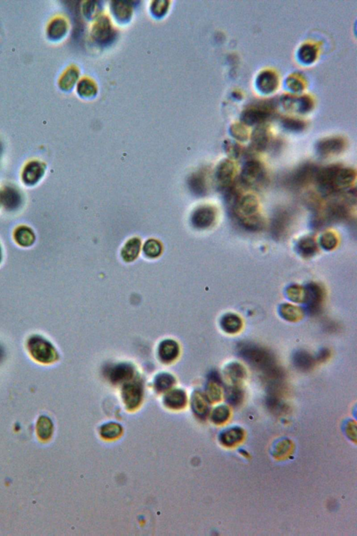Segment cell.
<instances>
[{"label": "cell", "instance_id": "cell-1", "mask_svg": "<svg viewBox=\"0 0 357 536\" xmlns=\"http://www.w3.org/2000/svg\"><path fill=\"white\" fill-rule=\"evenodd\" d=\"M239 355L253 368L267 372L277 365L272 353L262 346L252 343H241L238 346Z\"/></svg>", "mask_w": 357, "mask_h": 536}, {"label": "cell", "instance_id": "cell-2", "mask_svg": "<svg viewBox=\"0 0 357 536\" xmlns=\"http://www.w3.org/2000/svg\"><path fill=\"white\" fill-rule=\"evenodd\" d=\"M276 105V101L274 99L253 103L243 111L241 121L243 124L248 126L265 124L273 117Z\"/></svg>", "mask_w": 357, "mask_h": 536}, {"label": "cell", "instance_id": "cell-3", "mask_svg": "<svg viewBox=\"0 0 357 536\" xmlns=\"http://www.w3.org/2000/svg\"><path fill=\"white\" fill-rule=\"evenodd\" d=\"M267 179V171L262 163L256 159L246 162L240 175V181L243 186L259 189L265 185Z\"/></svg>", "mask_w": 357, "mask_h": 536}, {"label": "cell", "instance_id": "cell-4", "mask_svg": "<svg viewBox=\"0 0 357 536\" xmlns=\"http://www.w3.org/2000/svg\"><path fill=\"white\" fill-rule=\"evenodd\" d=\"M27 348L33 359L41 363H52L58 359V353L54 346L42 336H31L27 342Z\"/></svg>", "mask_w": 357, "mask_h": 536}, {"label": "cell", "instance_id": "cell-5", "mask_svg": "<svg viewBox=\"0 0 357 536\" xmlns=\"http://www.w3.org/2000/svg\"><path fill=\"white\" fill-rule=\"evenodd\" d=\"M320 167L311 162H306L298 166L287 177V184L290 187L299 189L315 181Z\"/></svg>", "mask_w": 357, "mask_h": 536}, {"label": "cell", "instance_id": "cell-6", "mask_svg": "<svg viewBox=\"0 0 357 536\" xmlns=\"http://www.w3.org/2000/svg\"><path fill=\"white\" fill-rule=\"evenodd\" d=\"M294 224V215L291 211L280 207L274 213L271 222V234L276 240L286 239Z\"/></svg>", "mask_w": 357, "mask_h": 536}, {"label": "cell", "instance_id": "cell-7", "mask_svg": "<svg viewBox=\"0 0 357 536\" xmlns=\"http://www.w3.org/2000/svg\"><path fill=\"white\" fill-rule=\"evenodd\" d=\"M306 306L308 314H319L323 309L325 291L323 285L315 282L308 283L305 287Z\"/></svg>", "mask_w": 357, "mask_h": 536}, {"label": "cell", "instance_id": "cell-8", "mask_svg": "<svg viewBox=\"0 0 357 536\" xmlns=\"http://www.w3.org/2000/svg\"><path fill=\"white\" fill-rule=\"evenodd\" d=\"M341 166L342 165L341 164H336L320 168L317 175H316L315 183L317 186L318 189L324 194H335V177Z\"/></svg>", "mask_w": 357, "mask_h": 536}, {"label": "cell", "instance_id": "cell-9", "mask_svg": "<svg viewBox=\"0 0 357 536\" xmlns=\"http://www.w3.org/2000/svg\"><path fill=\"white\" fill-rule=\"evenodd\" d=\"M346 147V140L343 137H328L318 141L316 145V151L321 157H332L344 152Z\"/></svg>", "mask_w": 357, "mask_h": 536}, {"label": "cell", "instance_id": "cell-10", "mask_svg": "<svg viewBox=\"0 0 357 536\" xmlns=\"http://www.w3.org/2000/svg\"><path fill=\"white\" fill-rule=\"evenodd\" d=\"M217 217V211L212 205H205L198 207L191 215V224L198 230H205L214 224Z\"/></svg>", "mask_w": 357, "mask_h": 536}, {"label": "cell", "instance_id": "cell-11", "mask_svg": "<svg viewBox=\"0 0 357 536\" xmlns=\"http://www.w3.org/2000/svg\"><path fill=\"white\" fill-rule=\"evenodd\" d=\"M236 167L232 160H223L218 164L215 171V181L218 189L226 191L234 184Z\"/></svg>", "mask_w": 357, "mask_h": 536}, {"label": "cell", "instance_id": "cell-12", "mask_svg": "<svg viewBox=\"0 0 357 536\" xmlns=\"http://www.w3.org/2000/svg\"><path fill=\"white\" fill-rule=\"evenodd\" d=\"M259 211V201L257 198L252 193L241 194L235 210L231 213L237 220L241 217L251 216L257 214Z\"/></svg>", "mask_w": 357, "mask_h": 536}, {"label": "cell", "instance_id": "cell-13", "mask_svg": "<svg viewBox=\"0 0 357 536\" xmlns=\"http://www.w3.org/2000/svg\"><path fill=\"white\" fill-rule=\"evenodd\" d=\"M356 178V170L350 167L341 166L335 175L334 181L335 194L341 191L347 190L352 187Z\"/></svg>", "mask_w": 357, "mask_h": 536}, {"label": "cell", "instance_id": "cell-14", "mask_svg": "<svg viewBox=\"0 0 357 536\" xmlns=\"http://www.w3.org/2000/svg\"><path fill=\"white\" fill-rule=\"evenodd\" d=\"M188 185L196 196H205L208 191V173L202 169L195 172L189 177Z\"/></svg>", "mask_w": 357, "mask_h": 536}, {"label": "cell", "instance_id": "cell-15", "mask_svg": "<svg viewBox=\"0 0 357 536\" xmlns=\"http://www.w3.org/2000/svg\"><path fill=\"white\" fill-rule=\"evenodd\" d=\"M270 140L268 128L265 124L258 125L253 130L251 136V148L253 152L265 151Z\"/></svg>", "mask_w": 357, "mask_h": 536}, {"label": "cell", "instance_id": "cell-16", "mask_svg": "<svg viewBox=\"0 0 357 536\" xmlns=\"http://www.w3.org/2000/svg\"><path fill=\"white\" fill-rule=\"evenodd\" d=\"M256 85L259 92L265 95L274 93L278 86V78L274 72L265 70L257 76Z\"/></svg>", "mask_w": 357, "mask_h": 536}, {"label": "cell", "instance_id": "cell-17", "mask_svg": "<svg viewBox=\"0 0 357 536\" xmlns=\"http://www.w3.org/2000/svg\"><path fill=\"white\" fill-rule=\"evenodd\" d=\"M122 394L126 406L130 409L136 408L139 405L142 399L141 385L137 382L128 383L123 388Z\"/></svg>", "mask_w": 357, "mask_h": 536}, {"label": "cell", "instance_id": "cell-18", "mask_svg": "<svg viewBox=\"0 0 357 536\" xmlns=\"http://www.w3.org/2000/svg\"><path fill=\"white\" fill-rule=\"evenodd\" d=\"M297 253L304 259L313 257L319 251L318 244L315 237L305 236L298 240L296 244Z\"/></svg>", "mask_w": 357, "mask_h": 536}, {"label": "cell", "instance_id": "cell-19", "mask_svg": "<svg viewBox=\"0 0 357 536\" xmlns=\"http://www.w3.org/2000/svg\"><path fill=\"white\" fill-rule=\"evenodd\" d=\"M206 398L210 402H218L221 400V379L216 372L211 373L210 380L206 385Z\"/></svg>", "mask_w": 357, "mask_h": 536}, {"label": "cell", "instance_id": "cell-20", "mask_svg": "<svg viewBox=\"0 0 357 536\" xmlns=\"http://www.w3.org/2000/svg\"><path fill=\"white\" fill-rule=\"evenodd\" d=\"M239 225L245 230L250 232H259L264 229L265 220L259 213L251 216L241 217L238 219Z\"/></svg>", "mask_w": 357, "mask_h": 536}, {"label": "cell", "instance_id": "cell-21", "mask_svg": "<svg viewBox=\"0 0 357 536\" xmlns=\"http://www.w3.org/2000/svg\"><path fill=\"white\" fill-rule=\"evenodd\" d=\"M293 363L296 369L302 371L311 370L315 367V358L306 351H296L293 356Z\"/></svg>", "mask_w": 357, "mask_h": 536}, {"label": "cell", "instance_id": "cell-22", "mask_svg": "<svg viewBox=\"0 0 357 536\" xmlns=\"http://www.w3.org/2000/svg\"><path fill=\"white\" fill-rule=\"evenodd\" d=\"M220 326L224 331L228 334H233L237 333L241 330L243 323L241 318L237 314L228 313L224 315L222 318Z\"/></svg>", "mask_w": 357, "mask_h": 536}, {"label": "cell", "instance_id": "cell-23", "mask_svg": "<svg viewBox=\"0 0 357 536\" xmlns=\"http://www.w3.org/2000/svg\"><path fill=\"white\" fill-rule=\"evenodd\" d=\"M226 379L233 385H239L246 378L247 371L243 365L238 363H232L228 365L225 369Z\"/></svg>", "mask_w": 357, "mask_h": 536}, {"label": "cell", "instance_id": "cell-24", "mask_svg": "<svg viewBox=\"0 0 357 536\" xmlns=\"http://www.w3.org/2000/svg\"><path fill=\"white\" fill-rule=\"evenodd\" d=\"M245 432L240 427H233L226 430L220 435V443L227 447H233L243 439Z\"/></svg>", "mask_w": 357, "mask_h": 536}, {"label": "cell", "instance_id": "cell-25", "mask_svg": "<svg viewBox=\"0 0 357 536\" xmlns=\"http://www.w3.org/2000/svg\"><path fill=\"white\" fill-rule=\"evenodd\" d=\"M133 373L134 371L131 366L127 364H121L110 369L109 379L113 383H119L131 378Z\"/></svg>", "mask_w": 357, "mask_h": 536}, {"label": "cell", "instance_id": "cell-26", "mask_svg": "<svg viewBox=\"0 0 357 536\" xmlns=\"http://www.w3.org/2000/svg\"><path fill=\"white\" fill-rule=\"evenodd\" d=\"M179 346L173 340H165L159 347V355L162 361L168 363L173 361L178 355Z\"/></svg>", "mask_w": 357, "mask_h": 536}, {"label": "cell", "instance_id": "cell-27", "mask_svg": "<svg viewBox=\"0 0 357 536\" xmlns=\"http://www.w3.org/2000/svg\"><path fill=\"white\" fill-rule=\"evenodd\" d=\"M141 247V241L139 238H134L128 240L122 250V256L125 261H134L138 257Z\"/></svg>", "mask_w": 357, "mask_h": 536}, {"label": "cell", "instance_id": "cell-28", "mask_svg": "<svg viewBox=\"0 0 357 536\" xmlns=\"http://www.w3.org/2000/svg\"><path fill=\"white\" fill-rule=\"evenodd\" d=\"M192 408L195 414L201 418H205L209 412V400L200 392H194L192 397Z\"/></svg>", "mask_w": 357, "mask_h": 536}, {"label": "cell", "instance_id": "cell-29", "mask_svg": "<svg viewBox=\"0 0 357 536\" xmlns=\"http://www.w3.org/2000/svg\"><path fill=\"white\" fill-rule=\"evenodd\" d=\"M280 316L288 321L296 322L303 318L304 312L298 307L290 304H284L279 308Z\"/></svg>", "mask_w": 357, "mask_h": 536}, {"label": "cell", "instance_id": "cell-30", "mask_svg": "<svg viewBox=\"0 0 357 536\" xmlns=\"http://www.w3.org/2000/svg\"><path fill=\"white\" fill-rule=\"evenodd\" d=\"M53 432V424L51 420L46 416H42L39 418L36 424L37 435L42 441H47L51 437Z\"/></svg>", "mask_w": 357, "mask_h": 536}, {"label": "cell", "instance_id": "cell-31", "mask_svg": "<svg viewBox=\"0 0 357 536\" xmlns=\"http://www.w3.org/2000/svg\"><path fill=\"white\" fill-rule=\"evenodd\" d=\"M186 396L184 391L175 390L170 392L165 396V403L171 408H181L185 406Z\"/></svg>", "mask_w": 357, "mask_h": 536}, {"label": "cell", "instance_id": "cell-32", "mask_svg": "<svg viewBox=\"0 0 357 536\" xmlns=\"http://www.w3.org/2000/svg\"><path fill=\"white\" fill-rule=\"evenodd\" d=\"M317 49L314 45H302L298 51V60L305 64L313 63L317 58Z\"/></svg>", "mask_w": 357, "mask_h": 536}, {"label": "cell", "instance_id": "cell-33", "mask_svg": "<svg viewBox=\"0 0 357 536\" xmlns=\"http://www.w3.org/2000/svg\"><path fill=\"white\" fill-rule=\"evenodd\" d=\"M226 396L228 404L237 406L243 402L245 394L239 385H232L226 388Z\"/></svg>", "mask_w": 357, "mask_h": 536}, {"label": "cell", "instance_id": "cell-34", "mask_svg": "<svg viewBox=\"0 0 357 536\" xmlns=\"http://www.w3.org/2000/svg\"><path fill=\"white\" fill-rule=\"evenodd\" d=\"M339 237L332 230H327L320 238V245L326 251H332L339 244Z\"/></svg>", "mask_w": 357, "mask_h": 536}, {"label": "cell", "instance_id": "cell-35", "mask_svg": "<svg viewBox=\"0 0 357 536\" xmlns=\"http://www.w3.org/2000/svg\"><path fill=\"white\" fill-rule=\"evenodd\" d=\"M287 297L294 302H304L306 300L305 287L297 284L290 285L286 289Z\"/></svg>", "mask_w": 357, "mask_h": 536}, {"label": "cell", "instance_id": "cell-36", "mask_svg": "<svg viewBox=\"0 0 357 536\" xmlns=\"http://www.w3.org/2000/svg\"><path fill=\"white\" fill-rule=\"evenodd\" d=\"M282 125L285 130L292 132H301L305 130L306 124L304 121L294 117H284Z\"/></svg>", "mask_w": 357, "mask_h": 536}, {"label": "cell", "instance_id": "cell-37", "mask_svg": "<svg viewBox=\"0 0 357 536\" xmlns=\"http://www.w3.org/2000/svg\"><path fill=\"white\" fill-rule=\"evenodd\" d=\"M223 149L230 159H237L243 152L242 147L233 140H226L223 144Z\"/></svg>", "mask_w": 357, "mask_h": 536}, {"label": "cell", "instance_id": "cell-38", "mask_svg": "<svg viewBox=\"0 0 357 536\" xmlns=\"http://www.w3.org/2000/svg\"><path fill=\"white\" fill-rule=\"evenodd\" d=\"M143 252L149 258H157L162 252L161 242L157 240H148L144 244Z\"/></svg>", "mask_w": 357, "mask_h": 536}, {"label": "cell", "instance_id": "cell-39", "mask_svg": "<svg viewBox=\"0 0 357 536\" xmlns=\"http://www.w3.org/2000/svg\"><path fill=\"white\" fill-rule=\"evenodd\" d=\"M122 432V426L119 424L113 423V422L105 424L101 429V435L105 439H115V438L118 437Z\"/></svg>", "mask_w": 357, "mask_h": 536}, {"label": "cell", "instance_id": "cell-40", "mask_svg": "<svg viewBox=\"0 0 357 536\" xmlns=\"http://www.w3.org/2000/svg\"><path fill=\"white\" fill-rule=\"evenodd\" d=\"M230 134L234 138L239 141H247L249 139V132L245 124L241 123H235L230 127Z\"/></svg>", "mask_w": 357, "mask_h": 536}, {"label": "cell", "instance_id": "cell-41", "mask_svg": "<svg viewBox=\"0 0 357 536\" xmlns=\"http://www.w3.org/2000/svg\"><path fill=\"white\" fill-rule=\"evenodd\" d=\"M230 417V409L226 406L216 407L212 414V420L214 423L220 424L227 421Z\"/></svg>", "mask_w": 357, "mask_h": 536}, {"label": "cell", "instance_id": "cell-42", "mask_svg": "<svg viewBox=\"0 0 357 536\" xmlns=\"http://www.w3.org/2000/svg\"><path fill=\"white\" fill-rule=\"evenodd\" d=\"M174 382H175V379L171 375L163 373V374L159 375L156 379V388L159 391L166 390L173 386Z\"/></svg>", "mask_w": 357, "mask_h": 536}, {"label": "cell", "instance_id": "cell-43", "mask_svg": "<svg viewBox=\"0 0 357 536\" xmlns=\"http://www.w3.org/2000/svg\"><path fill=\"white\" fill-rule=\"evenodd\" d=\"M313 101L309 96L304 95L298 97L297 111L302 114L309 113L313 109Z\"/></svg>", "mask_w": 357, "mask_h": 536}, {"label": "cell", "instance_id": "cell-44", "mask_svg": "<svg viewBox=\"0 0 357 536\" xmlns=\"http://www.w3.org/2000/svg\"><path fill=\"white\" fill-rule=\"evenodd\" d=\"M280 103L288 111L297 110L298 97L292 95H286L280 98Z\"/></svg>", "mask_w": 357, "mask_h": 536}, {"label": "cell", "instance_id": "cell-45", "mask_svg": "<svg viewBox=\"0 0 357 536\" xmlns=\"http://www.w3.org/2000/svg\"><path fill=\"white\" fill-rule=\"evenodd\" d=\"M286 85L290 91L294 93H300L303 91L304 88V84L302 80L298 79V78L294 77V76L287 78Z\"/></svg>", "mask_w": 357, "mask_h": 536}, {"label": "cell", "instance_id": "cell-46", "mask_svg": "<svg viewBox=\"0 0 357 536\" xmlns=\"http://www.w3.org/2000/svg\"><path fill=\"white\" fill-rule=\"evenodd\" d=\"M108 33H110V29L108 23H105L104 21H101V23H99L98 27L95 32L97 38L100 39V40H104L105 37H109Z\"/></svg>", "mask_w": 357, "mask_h": 536}, {"label": "cell", "instance_id": "cell-47", "mask_svg": "<svg viewBox=\"0 0 357 536\" xmlns=\"http://www.w3.org/2000/svg\"><path fill=\"white\" fill-rule=\"evenodd\" d=\"M331 352L328 349H323L318 353L315 358L316 363H325L330 358Z\"/></svg>", "mask_w": 357, "mask_h": 536}, {"label": "cell", "instance_id": "cell-48", "mask_svg": "<svg viewBox=\"0 0 357 536\" xmlns=\"http://www.w3.org/2000/svg\"><path fill=\"white\" fill-rule=\"evenodd\" d=\"M51 34H62L64 31H65V27L63 23L59 22L54 23L53 26L51 27Z\"/></svg>", "mask_w": 357, "mask_h": 536}, {"label": "cell", "instance_id": "cell-49", "mask_svg": "<svg viewBox=\"0 0 357 536\" xmlns=\"http://www.w3.org/2000/svg\"><path fill=\"white\" fill-rule=\"evenodd\" d=\"M164 9H165V3L163 2V5L160 6V7H158L157 5H156L155 7H154V11H155V12L159 13L160 14V13L162 12L161 10H163V11Z\"/></svg>", "mask_w": 357, "mask_h": 536}, {"label": "cell", "instance_id": "cell-50", "mask_svg": "<svg viewBox=\"0 0 357 536\" xmlns=\"http://www.w3.org/2000/svg\"><path fill=\"white\" fill-rule=\"evenodd\" d=\"M3 357H4V351H3V348H2L1 346H0V361H2V359H3Z\"/></svg>", "mask_w": 357, "mask_h": 536}]
</instances>
